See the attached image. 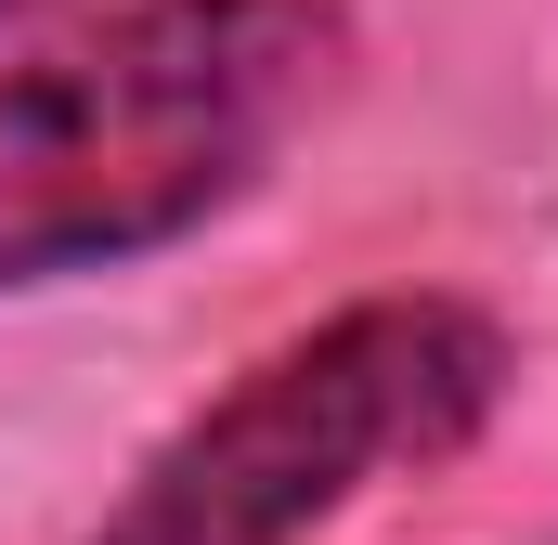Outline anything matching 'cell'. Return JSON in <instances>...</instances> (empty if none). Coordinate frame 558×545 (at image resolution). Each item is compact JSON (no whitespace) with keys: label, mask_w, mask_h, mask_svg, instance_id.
Segmentation results:
<instances>
[{"label":"cell","mask_w":558,"mask_h":545,"mask_svg":"<svg viewBox=\"0 0 558 545\" xmlns=\"http://www.w3.org/2000/svg\"><path fill=\"white\" fill-rule=\"evenodd\" d=\"M351 78L338 0H118L0 65V299L247 208Z\"/></svg>","instance_id":"obj_1"},{"label":"cell","mask_w":558,"mask_h":545,"mask_svg":"<svg viewBox=\"0 0 558 545\" xmlns=\"http://www.w3.org/2000/svg\"><path fill=\"white\" fill-rule=\"evenodd\" d=\"M26 13H52V0H0V26H26Z\"/></svg>","instance_id":"obj_3"},{"label":"cell","mask_w":558,"mask_h":545,"mask_svg":"<svg viewBox=\"0 0 558 545\" xmlns=\"http://www.w3.org/2000/svg\"><path fill=\"white\" fill-rule=\"evenodd\" d=\"M507 377L520 351L481 299L454 286L351 299L286 351H260L221 403H195L78 545H312L377 481L454 468L494 428Z\"/></svg>","instance_id":"obj_2"}]
</instances>
